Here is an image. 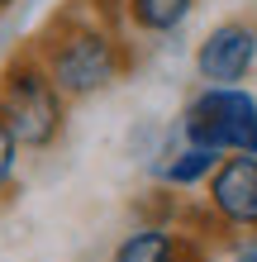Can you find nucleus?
I'll return each mask as SVG.
<instances>
[{"mask_svg": "<svg viewBox=\"0 0 257 262\" xmlns=\"http://www.w3.org/2000/svg\"><path fill=\"white\" fill-rule=\"evenodd\" d=\"M205 214L224 234H257V158L233 152L205 181Z\"/></svg>", "mask_w": 257, "mask_h": 262, "instance_id": "39448f33", "label": "nucleus"}, {"mask_svg": "<svg viewBox=\"0 0 257 262\" xmlns=\"http://www.w3.org/2000/svg\"><path fill=\"white\" fill-rule=\"evenodd\" d=\"M133 34L119 19L100 14L90 0H67L62 10H53L43 29L29 43L43 57V67L53 72V81L62 86L72 105L96 100L110 86H119L133 72Z\"/></svg>", "mask_w": 257, "mask_h": 262, "instance_id": "f257e3e1", "label": "nucleus"}, {"mask_svg": "<svg viewBox=\"0 0 257 262\" xmlns=\"http://www.w3.org/2000/svg\"><path fill=\"white\" fill-rule=\"evenodd\" d=\"M10 5H19V0H0V14H5V10H10Z\"/></svg>", "mask_w": 257, "mask_h": 262, "instance_id": "9b49d317", "label": "nucleus"}, {"mask_svg": "<svg viewBox=\"0 0 257 262\" xmlns=\"http://www.w3.org/2000/svg\"><path fill=\"white\" fill-rule=\"evenodd\" d=\"M224 162V152L215 148H200V143H186V138L176 134V124H167L157 134L153 152H148V172H153V181L162 191H205L209 172Z\"/></svg>", "mask_w": 257, "mask_h": 262, "instance_id": "423d86ee", "label": "nucleus"}, {"mask_svg": "<svg viewBox=\"0 0 257 262\" xmlns=\"http://www.w3.org/2000/svg\"><path fill=\"white\" fill-rule=\"evenodd\" d=\"M110 262H205V253L172 220H143L114 243Z\"/></svg>", "mask_w": 257, "mask_h": 262, "instance_id": "0eeeda50", "label": "nucleus"}, {"mask_svg": "<svg viewBox=\"0 0 257 262\" xmlns=\"http://www.w3.org/2000/svg\"><path fill=\"white\" fill-rule=\"evenodd\" d=\"M224 262H257V234H229Z\"/></svg>", "mask_w": 257, "mask_h": 262, "instance_id": "9d476101", "label": "nucleus"}, {"mask_svg": "<svg viewBox=\"0 0 257 262\" xmlns=\"http://www.w3.org/2000/svg\"><path fill=\"white\" fill-rule=\"evenodd\" d=\"M19 162H24V143L14 138L10 119L0 115V195L14 186V177H19Z\"/></svg>", "mask_w": 257, "mask_h": 262, "instance_id": "1a4fd4ad", "label": "nucleus"}, {"mask_svg": "<svg viewBox=\"0 0 257 262\" xmlns=\"http://www.w3.org/2000/svg\"><path fill=\"white\" fill-rule=\"evenodd\" d=\"M191 67L200 86H248L257 76V19L229 14L209 24L191 53Z\"/></svg>", "mask_w": 257, "mask_h": 262, "instance_id": "20e7f679", "label": "nucleus"}, {"mask_svg": "<svg viewBox=\"0 0 257 262\" xmlns=\"http://www.w3.org/2000/svg\"><path fill=\"white\" fill-rule=\"evenodd\" d=\"M0 115L10 119V129L24 143V152H48V148H57V138L67 134L72 100L62 96V86L53 81V72L43 67L34 43L14 48L5 62H0Z\"/></svg>", "mask_w": 257, "mask_h": 262, "instance_id": "f03ea898", "label": "nucleus"}, {"mask_svg": "<svg viewBox=\"0 0 257 262\" xmlns=\"http://www.w3.org/2000/svg\"><path fill=\"white\" fill-rule=\"evenodd\" d=\"M172 124L186 143L215 148L224 158H233V152L257 158V91L252 86H195Z\"/></svg>", "mask_w": 257, "mask_h": 262, "instance_id": "7ed1b4c3", "label": "nucleus"}, {"mask_svg": "<svg viewBox=\"0 0 257 262\" xmlns=\"http://www.w3.org/2000/svg\"><path fill=\"white\" fill-rule=\"evenodd\" d=\"M200 0H124V29L133 38H167L195 14Z\"/></svg>", "mask_w": 257, "mask_h": 262, "instance_id": "6e6552de", "label": "nucleus"}]
</instances>
